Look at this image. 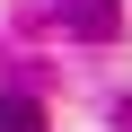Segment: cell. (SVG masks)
I'll return each mask as SVG.
<instances>
[{"label": "cell", "instance_id": "obj_1", "mask_svg": "<svg viewBox=\"0 0 132 132\" xmlns=\"http://www.w3.org/2000/svg\"><path fill=\"white\" fill-rule=\"evenodd\" d=\"M0 132H44V114H35L27 97H0Z\"/></svg>", "mask_w": 132, "mask_h": 132}, {"label": "cell", "instance_id": "obj_2", "mask_svg": "<svg viewBox=\"0 0 132 132\" xmlns=\"http://www.w3.org/2000/svg\"><path fill=\"white\" fill-rule=\"evenodd\" d=\"M62 9H71L79 27H114V0H62Z\"/></svg>", "mask_w": 132, "mask_h": 132}]
</instances>
